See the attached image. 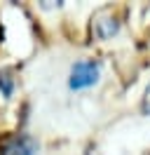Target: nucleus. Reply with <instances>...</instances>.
<instances>
[{"instance_id": "nucleus-1", "label": "nucleus", "mask_w": 150, "mask_h": 155, "mask_svg": "<svg viewBox=\"0 0 150 155\" xmlns=\"http://www.w3.org/2000/svg\"><path fill=\"white\" fill-rule=\"evenodd\" d=\"M99 80V64L94 59H82L77 61L70 71V87L73 89H84L92 87L94 82Z\"/></svg>"}, {"instance_id": "nucleus-2", "label": "nucleus", "mask_w": 150, "mask_h": 155, "mask_svg": "<svg viewBox=\"0 0 150 155\" xmlns=\"http://www.w3.org/2000/svg\"><path fill=\"white\" fill-rule=\"evenodd\" d=\"M0 155H35V141L28 136H12L2 143Z\"/></svg>"}, {"instance_id": "nucleus-3", "label": "nucleus", "mask_w": 150, "mask_h": 155, "mask_svg": "<svg viewBox=\"0 0 150 155\" xmlns=\"http://www.w3.org/2000/svg\"><path fill=\"white\" fill-rule=\"evenodd\" d=\"M117 31V21H115V17H99V19L92 24V33L96 35V38H110L112 33Z\"/></svg>"}, {"instance_id": "nucleus-4", "label": "nucleus", "mask_w": 150, "mask_h": 155, "mask_svg": "<svg viewBox=\"0 0 150 155\" xmlns=\"http://www.w3.org/2000/svg\"><path fill=\"white\" fill-rule=\"evenodd\" d=\"M143 113L150 115V85H148V89H145V97H143Z\"/></svg>"}, {"instance_id": "nucleus-5", "label": "nucleus", "mask_w": 150, "mask_h": 155, "mask_svg": "<svg viewBox=\"0 0 150 155\" xmlns=\"http://www.w3.org/2000/svg\"><path fill=\"white\" fill-rule=\"evenodd\" d=\"M0 82H2L5 94H9V92H12V82H9V78H7V75H2V78H0Z\"/></svg>"}]
</instances>
